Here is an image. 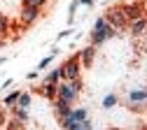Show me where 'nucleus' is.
<instances>
[{
  "instance_id": "aec40b11",
  "label": "nucleus",
  "mask_w": 147,
  "mask_h": 130,
  "mask_svg": "<svg viewBox=\"0 0 147 130\" xmlns=\"http://www.w3.org/2000/svg\"><path fill=\"white\" fill-rule=\"evenodd\" d=\"M24 5H28V7H38V9H45L47 0H24Z\"/></svg>"
},
{
  "instance_id": "f03ea898",
  "label": "nucleus",
  "mask_w": 147,
  "mask_h": 130,
  "mask_svg": "<svg viewBox=\"0 0 147 130\" xmlns=\"http://www.w3.org/2000/svg\"><path fill=\"white\" fill-rule=\"evenodd\" d=\"M80 93H82V77H80V79H65V81H59L56 98L72 102V100H77Z\"/></svg>"
},
{
  "instance_id": "0eeeda50",
  "label": "nucleus",
  "mask_w": 147,
  "mask_h": 130,
  "mask_svg": "<svg viewBox=\"0 0 147 130\" xmlns=\"http://www.w3.org/2000/svg\"><path fill=\"white\" fill-rule=\"evenodd\" d=\"M128 30H131L133 37H142L147 33V16H140V19H133L131 23H128Z\"/></svg>"
},
{
  "instance_id": "9d476101",
  "label": "nucleus",
  "mask_w": 147,
  "mask_h": 130,
  "mask_svg": "<svg viewBox=\"0 0 147 130\" xmlns=\"http://www.w3.org/2000/svg\"><path fill=\"white\" fill-rule=\"evenodd\" d=\"M94 56H96V47L94 44H89L80 51V61H82V67H89L91 63H94Z\"/></svg>"
},
{
  "instance_id": "6e6552de",
  "label": "nucleus",
  "mask_w": 147,
  "mask_h": 130,
  "mask_svg": "<svg viewBox=\"0 0 147 130\" xmlns=\"http://www.w3.org/2000/svg\"><path fill=\"white\" fill-rule=\"evenodd\" d=\"M145 102H147V91L138 88V91H131V93H128V107H131V109H138V107L145 105Z\"/></svg>"
},
{
  "instance_id": "b1692460",
  "label": "nucleus",
  "mask_w": 147,
  "mask_h": 130,
  "mask_svg": "<svg viewBox=\"0 0 147 130\" xmlns=\"http://www.w3.org/2000/svg\"><path fill=\"white\" fill-rule=\"evenodd\" d=\"M68 35H72V28H68V30H63V33H59V37H68Z\"/></svg>"
},
{
  "instance_id": "ddd939ff",
  "label": "nucleus",
  "mask_w": 147,
  "mask_h": 130,
  "mask_svg": "<svg viewBox=\"0 0 147 130\" xmlns=\"http://www.w3.org/2000/svg\"><path fill=\"white\" fill-rule=\"evenodd\" d=\"M19 95H21V91H12L9 95L3 100V105H5V107H9V109H12V107H16V102H19Z\"/></svg>"
},
{
  "instance_id": "393cba45",
  "label": "nucleus",
  "mask_w": 147,
  "mask_h": 130,
  "mask_svg": "<svg viewBox=\"0 0 147 130\" xmlns=\"http://www.w3.org/2000/svg\"><path fill=\"white\" fill-rule=\"evenodd\" d=\"M110 130H119V128H110Z\"/></svg>"
},
{
  "instance_id": "5701e85b",
  "label": "nucleus",
  "mask_w": 147,
  "mask_h": 130,
  "mask_svg": "<svg viewBox=\"0 0 147 130\" xmlns=\"http://www.w3.org/2000/svg\"><path fill=\"white\" fill-rule=\"evenodd\" d=\"M77 3L84 5V7H91V5H94V0H77Z\"/></svg>"
},
{
  "instance_id": "4be33fe9",
  "label": "nucleus",
  "mask_w": 147,
  "mask_h": 130,
  "mask_svg": "<svg viewBox=\"0 0 147 130\" xmlns=\"http://www.w3.org/2000/svg\"><path fill=\"white\" fill-rule=\"evenodd\" d=\"M7 123V114H5V109L0 107V125H5Z\"/></svg>"
},
{
  "instance_id": "20e7f679",
  "label": "nucleus",
  "mask_w": 147,
  "mask_h": 130,
  "mask_svg": "<svg viewBox=\"0 0 147 130\" xmlns=\"http://www.w3.org/2000/svg\"><path fill=\"white\" fill-rule=\"evenodd\" d=\"M105 21L112 26L115 30H124V28H128V19L124 16V12H121V5H115V7H107L105 9Z\"/></svg>"
},
{
  "instance_id": "1a4fd4ad",
  "label": "nucleus",
  "mask_w": 147,
  "mask_h": 130,
  "mask_svg": "<svg viewBox=\"0 0 147 130\" xmlns=\"http://www.w3.org/2000/svg\"><path fill=\"white\" fill-rule=\"evenodd\" d=\"M56 91H59V84H42V86H38V93H40V95L42 98H47V100H56Z\"/></svg>"
},
{
  "instance_id": "7ed1b4c3",
  "label": "nucleus",
  "mask_w": 147,
  "mask_h": 130,
  "mask_svg": "<svg viewBox=\"0 0 147 130\" xmlns=\"http://www.w3.org/2000/svg\"><path fill=\"white\" fill-rule=\"evenodd\" d=\"M80 77H82V61H80V53H72L70 58L61 65V81L80 79Z\"/></svg>"
},
{
  "instance_id": "2eb2a0df",
  "label": "nucleus",
  "mask_w": 147,
  "mask_h": 130,
  "mask_svg": "<svg viewBox=\"0 0 147 130\" xmlns=\"http://www.w3.org/2000/svg\"><path fill=\"white\" fill-rule=\"evenodd\" d=\"M47 84H59L61 81V67H56V70H51L49 74H47V79H45Z\"/></svg>"
},
{
  "instance_id": "a211bd4d",
  "label": "nucleus",
  "mask_w": 147,
  "mask_h": 130,
  "mask_svg": "<svg viewBox=\"0 0 147 130\" xmlns=\"http://www.w3.org/2000/svg\"><path fill=\"white\" fill-rule=\"evenodd\" d=\"M12 111H14V116L19 119V121H28V109H19V107H12Z\"/></svg>"
},
{
  "instance_id": "dca6fc26",
  "label": "nucleus",
  "mask_w": 147,
  "mask_h": 130,
  "mask_svg": "<svg viewBox=\"0 0 147 130\" xmlns=\"http://www.w3.org/2000/svg\"><path fill=\"white\" fill-rule=\"evenodd\" d=\"M16 107H19V109H28V107H30V95H28V93H24V91H21V95H19V102H16Z\"/></svg>"
},
{
  "instance_id": "a878e982",
  "label": "nucleus",
  "mask_w": 147,
  "mask_h": 130,
  "mask_svg": "<svg viewBox=\"0 0 147 130\" xmlns=\"http://www.w3.org/2000/svg\"><path fill=\"white\" fill-rule=\"evenodd\" d=\"M145 107H147V102H145Z\"/></svg>"
},
{
  "instance_id": "6ab92c4d",
  "label": "nucleus",
  "mask_w": 147,
  "mask_h": 130,
  "mask_svg": "<svg viewBox=\"0 0 147 130\" xmlns=\"http://www.w3.org/2000/svg\"><path fill=\"white\" fill-rule=\"evenodd\" d=\"M115 105H117V95H115V93H110V95H105V98H103V107H105V109L115 107Z\"/></svg>"
},
{
  "instance_id": "f3484780",
  "label": "nucleus",
  "mask_w": 147,
  "mask_h": 130,
  "mask_svg": "<svg viewBox=\"0 0 147 130\" xmlns=\"http://www.w3.org/2000/svg\"><path fill=\"white\" fill-rule=\"evenodd\" d=\"M5 125H7V130H21V128H24L26 123H24V121H19V119L14 116V119H9V121H7Z\"/></svg>"
},
{
  "instance_id": "4468645a",
  "label": "nucleus",
  "mask_w": 147,
  "mask_h": 130,
  "mask_svg": "<svg viewBox=\"0 0 147 130\" xmlns=\"http://www.w3.org/2000/svg\"><path fill=\"white\" fill-rule=\"evenodd\" d=\"M9 19L5 16V14H0V40H3V37H7V33H9Z\"/></svg>"
},
{
  "instance_id": "f257e3e1",
  "label": "nucleus",
  "mask_w": 147,
  "mask_h": 130,
  "mask_svg": "<svg viewBox=\"0 0 147 130\" xmlns=\"http://www.w3.org/2000/svg\"><path fill=\"white\" fill-rule=\"evenodd\" d=\"M115 35H117V30L110 26L103 16H98L96 23H94V30H91V44H94V47H100L105 40H110V37H115Z\"/></svg>"
},
{
  "instance_id": "412c9836",
  "label": "nucleus",
  "mask_w": 147,
  "mask_h": 130,
  "mask_svg": "<svg viewBox=\"0 0 147 130\" xmlns=\"http://www.w3.org/2000/svg\"><path fill=\"white\" fill-rule=\"evenodd\" d=\"M51 58H54V53H49V56H45V58L38 63V72H42V70H47L49 67V63H51Z\"/></svg>"
},
{
  "instance_id": "9b49d317",
  "label": "nucleus",
  "mask_w": 147,
  "mask_h": 130,
  "mask_svg": "<svg viewBox=\"0 0 147 130\" xmlns=\"http://www.w3.org/2000/svg\"><path fill=\"white\" fill-rule=\"evenodd\" d=\"M54 109H56V114H59V119L61 116H65V114H70V102L68 100H61V98H56V100H54Z\"/></svg>"
},
{
  "instance_id": "f8f14e48",
  "label": "nucleus",
  "mask_w": 147,
  "mask_h": 130,
  "mask_svg": "<svg viewBox=\"0 0 147 130\" xmlns=\"http://www.w3.org/2000/svg\"><path fill=\"white\" fill-rule=\"evenodd\" d=\"M65 116H68L72 123H80V121H86L89 114H86V109H84V107H80V109H70V114H65Z\"/></svg>"
},
{
  "instance_id": "423d86ee",
  "label": "nucleus",
  "mask_w": 147,
  "mask_h": 130,
  "mask_svg": "<svg viewBox=\"0 0 147 130\" xmlns=\"http://www.w3.org/2000/svg\"><path fill=\"white\" fill-rule=\"evenodd\" d=\"M40 14H42V9H38V7L21 5V12H19V28H26V26L35 23V21L40 19Z\"/></svg>"
},
{
  "instance_id": "39448f33",
  "label": "nucleus",
  "mask_w": 147,
  "mask_h": 130,
  "mask_svg": "<svg viewBox=\"0 0 147 130\" xmlns=\"http://www.w3.org/2000/svg\"><path fill=\"white\" fill-rule=\"evenodd\" d=\"M121 12H124V16L128 19V23H131L133 19L145 16V3H142V0H128V3L121 5Z\"/></svg>"
}]
</instances>
